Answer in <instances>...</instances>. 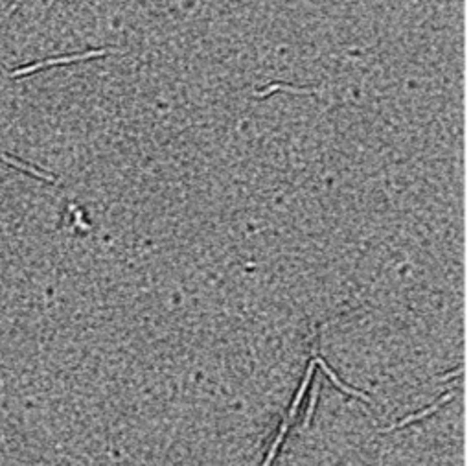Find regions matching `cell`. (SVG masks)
<instances>
[{"label": "cell", "mask_w": 471, "mask_h": 466, "mask_svg": "<svg viewBox=\"0 0 471 466\" xmlns=\"http://www.w3.org/2000/svg\"><path fill=\"white\" fill-rule=\"evenodd\" d=\"M111 54H116V50H109V48H100V50H87L81 54H70V56H59V57H50V59L37 61L33 65L21 66L10 74V77H22L30 76L33 72L42 70V68H50V66H61V65H72V63H79V61H89V59H98V57H107Z\"/></svg>", "instance_id": "6da1fadb"}, {"label": "cell", "mask_w": 471, "mask_h": 466, "mask_svg": "<svg viewBox=\"0 0 471 466\" xmlns=\"http://www.w3.org/2000/svg\"><path fill=\"white\" fill-rule=\"evenodd\" d=\"M313 354H315V358H313V361H315V365H320V369L324 370V374L328 376L329 380H331V383L335 385V387H339L342 393H346V395H350V396H357V398H361L363 402H366V404H370V405H374V402H372V398H370L368 395H365V393H361V391H357V389H354V387H348L346 383H342V381L339 380V376L335 374L333 370L329 369L328 367V363L324 361V358L322 356H319V344H317V341L313 343Z\"/></svg>", "instance_id": "7a4b0ae2"}, {"label": "cell", "mask_w": 471, "mask_h": 466, "mask_svg": "<svg viewBox=\"0 0 471 466\" xmlns=\"http://www.w3.org/2000/svg\"><path fill=\"white\" fill-rule=\"evenodd\" d=\"M449 400H453V393H447L446 396H442V398H438V400L435 402V404L431 405V407H427V409L420 411V413H416V415H409L405 416L403 420L396 422V424H392L390 428H385V430H381V433H390V431H396V430H401V428H405V425H409L410 422L414 420H421V418H425V416L433 415L435 411H438V407H442L444 404H447Z\"/></svg>", "instance_id": "3957f363"}, {"label": "cell", "mask_w": 471, "mask_h": 466, "mask_svg": "<svg viewBox=\"0 0 471 466\" xmlns=\"http://www.w3.org/2000/svg\"><path fill=\"white\" fill-rule=\"evenodd\" d=\"M0 161L6 162V164H10V166H13V168H17V170H21V172L30 173V175H33V177H37V179H41V181H45V182H56V177H54V175L42 172V170H37V168L30 166V164H26V162L19 161V159H15V157H10V155L0 153Z\"/></svg>", "instance_id": "277c9868"}, {"label": "cell", "mask_w": 471, "mask_h": 466, "mask_svg": "<svg viewBox=\"0 0 471 466\" xmlns=\"http://www.w3.org/2000/svg\"><path fill=\"white\" fill-rule=\"evenodd\" d=\"M313 369H315V361L311 360V361H309V365H308V370H306L304 380H302V383H300L298 391H296V396H294L293 405H291V411H289V416H287V420H289V422H291V420L294 418V416H296V411H298L300 404H302V398H304V395L308 393L309 381H311V376H313Z\"/></svg>", "instance_id": "5b68a950"}, {"label": "cell", "mask_w": 471, "mask_h": 466, "mask_svg": "<svg viewBox=\"0 0 471 466\" xmlns=\"http://www.w3.org/2000/svg\"><path fill=\"white\" fill-rule=\"evenodd\" d=\"M289 424H291V422H289L287 418H285V420L282 422V428H280L278 437H276V439H274V442L271 444V450H269V453H267V459H265V462H264L262 466H271V462L274 461V457H276V451H278L280 444H282V441H284L285 435H287Z\"/></svg>", "instance_id": "8992f818"}, {"label": "cell", "mask_w": 471, "mask_h": 466, "mask_svg": "<svg viewBox=\"0 0 471 466\" xmlns=\"http://www.w3.org/2000/svg\"><path fill=\"white\" fill-rule=\"evenodd\" d=\"M317 400H319V380H315L313 389H311V400H309L308 409H306V418H304V428H308L309 422H311V416L315 413V407H317Z\"/></svg>", "instance_id": "52a82bcc"}, {"label": "cell", "mask_w": 471, "mask_h": 466, "mask_svg": "<svg viewBox=\"0 0 471 466\" xmlns=\"http://www.w3.org/2000/svg\"><path fill=\"white\" fill-rule=\"evenodd\" d=\"M460 374H462V369H458V370H451L449 374H444V376H442V378H440V380H442V381H446V380H451L453 376H460Z\"/></svg>", "instance_id": "ba28073f"}]
</instances>
